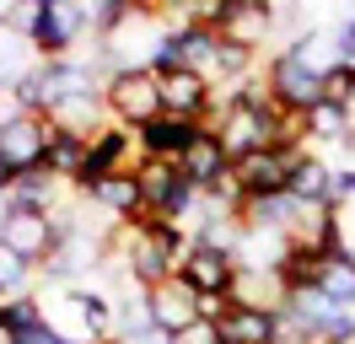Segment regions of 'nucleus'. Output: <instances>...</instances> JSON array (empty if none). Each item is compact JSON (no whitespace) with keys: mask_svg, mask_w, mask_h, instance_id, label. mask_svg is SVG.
<instances>
[{"mask_svg":"<svg viewBox=\"0 0 355 344\" xmlns=\"http://www.w3.org/2000/svg\"><path fill=\"white\" fill-rule=\"evenodd\" d=\"M60 215L54 210H33V205H17V199H0V248L17 253L22 264L44 269L49 253L60 248Z\"/></svg>","mask_w":355,"mask_h":344,"instance_id":"f257e3e1","label":"nucleus"},{"mask_svg":"<svg viewBox=\"0 0 355 344\" xmlns=\"http://www.w3.org/2000/svg\"><path fill=\"white\" fill-rule=\"evenodd\" d=\"M135 178H140V194H146V215L151 221H189L194 205H200V189L189 183V172L167 162V156H140L135 162Z\"/></svg>","mask_w":355,"mask_h":344,"instance_id":"f03ea898","label":"nucleus"},{"mask_svg":"<svg viewBox=\"0 0 355 344\" xmlns=\"http://www.w3.org/2000/svg\"><path fill=\"white\" fill-rule=\"evenodd\" d=\"M97 33V6L92 0H44V17H38V33H33V49L44 60H70L76 43Z\"/></svg>","mask_w":355,"mask_h":344,"instance_id":"7ed1b4c3","label":"nucleus"},{"mask_svg":"<svg viewBox=\"0 0 355 344\" xmlns=\"http://www.w3.org/2000/svg\"><path fill=\"white\" fill-rule=\"evenodd\" d=\"M49 140H54V119L38 108H17L6 124H0V162L17 172H38L49 162Z\"/></svg>","mask_w":355,"mask_h":344,"instance_id":"20e7f679","label":"nucleus"},{"mask_svg":"<svg viewBox=\"0 0 355 344\" xmlns=\"http://www.w3.org/2000/svg\"><path fill=\"white\" fill-rule=\"evenodd\" d=\"M103 97H108V119L124 129H140L162 113V86H156V70H108L103 81Z\"/></svg>","mask_w":355,"mask_h":344,"instance_id":"39448f33","label":"nucleus"},{"mask_svg":"<svg viewBox=\"0 0 355 344\" xmlns=\"http://www.w3.org/2000/svg\"><path fill=\"white\" fill-rule=\"evenodd\" d=\"M312 146H269V150H253L243 162H232V178L243 199H275V194H291V172L296 162L307 156Z\"/></svg>","mask_w":355,"mask_h":344,"instance_id":"423d86ee","label":"nucleus"},{"mask_svg":"<svg viewBox=\"0 0 355 344\" xmlns=\"http://www.w3.org/2000/svg\"><path fill=\"white\" fill-rule=\"evenodd\" d=\"M237 275H243V264L232 248H216V242H194L183 264H178V280L183 285H194L200 296H232L237 291Z\"/></svg>","mask_w":355,"mask_h":344,"instance_id":"0eeeda50","label":"nucleus"},{"mask_svg":"<svg viewBox=\"0 0 355 344\" xmlns=\"http://www.w3.org/2000/svg\"><path fill=\"white\" fill-rule=\"evenodd\" d=\"M156 86H162V113H183V119L210 124L216 108H221V103H216V81L200 76V70H162Z\"/></svg>","mask_w":355,"mask_h":344,"instance_id":"6e6552de","label":"nucleus"},{"mask_svg":"<svg viewBox=\"0 0 355 344\" xmlns=\"http://www.w3.org/2000/svg\"><path fill=\"white\" fill-rule=\"evenodd\" d=\"M76 194H87V199H92L103 215H108L113 226H135V221H146V194H140L135 167L108 172V178H92L87 189H76Z\"/></svg>","mask_w":355,"mask_h":344,"instance_id":"1a4fd4ad","label":"nucleus"},{"mask_svg":"<svg viewBox=\"0 0 355 344\" xmlns=\"http://www.w3.org/2000/svg\"><path fill=\"white\" fill-rule=\"evenodd\" d=\"M140 162V146H135V129L124 124H103L97 135H92V146H87V167H81V183L76 189H87L92 178H108V172H124Z\"/></svg>","mask_w":355,"mask_h":344,"instance_id":"9d476101","label":"nucleus"},{"mask_svg":"<svg viewBox=\"0 0 355 344\" xmlns=\"http://www.w3.org/2000/svg\"><path fill=\"white\" fill-rule=\"evenodd\" d=\"M146 318H151V328H162V334H183L189 322H200V291L183 285L178 275L162 280V285L146 291Z\"/></svg>","mask_w":355,"mask_h":344,"instance_id":"9b49d317","label":"nucleus"},{"mask_svg":"<svg viewBox=\"0 0 355 344\" xmlns=\"http://www.w3.org/2000/svg\"><path fill=\"white\" fill-rule=\"evenodd\" d=\"M200 119H183V113H156L151 124L135 129V146L140 156H167V162H183V150L200 140Z\"/></svg>","mask_w":355,"mask_h":344,"instance_id":"f8f14e48","label":"nucleus"},{"mask_svg":"<svg viewBox=\"0 0 355 344\" xmlns=\"http://www.w3.org/2000/svg\"><path fill=\"white\" fill-rule=\"evenodd\" d=\"M178 167L189 172V183H194L200 194H210V189H221L226 178H232V150L221 146V135H216V129L205 124L200 140L183 150V162H178Z\"/></svg>","mask_w":355,"mask_h":344,"instance_id":"ddd939ff","label":"nucleus"},{"mask_svg":"<svg viewBox=\"0 0 355 344\" xmlns=\"http://www.w3.org/2000/svg\"><path fill=\"white\" fill-rule=\"evenodd\" d=\"M286 339V322L280 312H269V307H243V301H232L221 318V344H280Z\"/></svg>","mask_w":355,"mask_h":344,"instance_id":"4468645a","label":"nucleus"},{"mask_svg":"<svg viewBox=\"0 0 355 344\" xmlns=\"http://www.w3.org/2000/svg\"><path fill=\"white\" fill-rule=\"evenodd\" d=\"M334 183H339V167L329 156H318V150H307L296 162V172H291V194L302 205H334Z\"/></svg>","mask_w":355,"mask_h":344,"instance_id":"2eb2a0df","label":"nucleus"},{"mask_svg":"<svg viewBox=\"0 0 355 344\" xmlns=\"http://www.w3.org/2000/svg\"><path fill=\"white\" fill-rule=\"evenodd\" d=\"M87 146H92V135H76V129H60V124H54V140H49V162H44V172H54L60 183H81Z\"/></svg>","mask_w":355,"mask_h":344,"instance_id":"dca6fc26","label":"nucleus"},{"mask_svg":"<svg viewBox=\"0 0 355 344\" xmlns=\"http://www.w3.org/2000/svg\"><path fill=\"white\" fill-rule=\"evenodd\" d=\"M350 135H355V113L350 108H339V103L323 97V103L307 113V140L312 146H345Z\"/></svg>","mask_w":355,"mask_h":344,"instance_id":"f3484780","label":"nucleus"},{"mask_svg":"<svg viewBox=\"0 0 355 344\" xmlns=\"http://www.w3.org/2000/svg\"><path fill=\"white\" fill-rule=\"evenodd\" d=\"M11 199H17V205H33V210H60V205H54V199H60V178H54V172H22V178H17V189H11Z\"/></svg>","mask_w":355,"mask_h":344,"instance_id":"a211bd4d","label":"nucleus"},{"mask_svg":"<svg viewBox=\"0 0 355 344\" xmlns=\"http://www.w3.org/2000/svg\"><path fill=\"white\" fill-rule=\"evenodd\" d=\"M38 17H44V0H6V11H0V33H11V38L33 43Z\"/></svg>","mask_w":355,"mask_h":344,"instance_id":"6ab92c4d","label":"nucleus"},{"mask_svg":"<svg viewBox=\"0 0 355 344\" xmlns=\"http://www.w3.org/2000/svg\"><path fill=\"white\" fill-rule=\"evenodd\" d=\"M173 344H221V322H189L183 334H173Z\"/></svg>","mask_w":355,"mask_h":344,"instance_id":"aec40b11","label":"nucleus"},{"mask_svg":"<svg viewBox=\"0 0 355 344\" xmlns=\"http://www.w3.org/2000/svg\"><path fill=\"white\" fill-rule=\"evenodd\" d=\"M334 221H339V242H345V253L355 258V194L345 205H334Z\"/></svg>","mask_w":355,"mask_h":344,"instance_id":"412c9836","label":"nucleus"},{"mask_svg":"<svg viewBox=\"0 0 355 344\" xmlns=\"http://www.w3.org/2000/svg\"><path fill=\"white\" fill-rule=\"evenodd\" d=\"M22 344H70V339L54 328V322H38V328H27V334H22Z\"/></svg>","mask_w":355,"mask_h":344,"instance_id":"4be33fe9","label":"nucleus"},{"mask_svg":"<svg viewBox=\"0 0 355 344\" xmlns=\"http://www.w3.org/2000/svg\"><path fill=\"white\" fill-rule=\"evenodd\" d=\"M11 189H17V172L0 162V199H11Z\"/></svg>","mask_w":355,"mask_h":344,"instance_id":"5701e85b","label":"nucleus"},{"mask_svg":"<svg viewBox=\"0 0 355 344\" xmlns=\"http://www.w3.org/2000/svg\"><path fill=\"white\" fill-rule=\"evenodd\" d=\"M135 11H162V6H167V0H130Z\"/></svg>","mask_w":355,"mask_h":344,"instance_id":"b1692460","label":"nucleus"},{"mask_svg":"<svg viewBox=\"0 0 355 344\" xmlns=\"http://www.w3.org/2000/svg\"><path fill=\"white\" fill-rule=\"evenodd\" d=\"M0 307H6V291H0Z\"/></svg>","mask_w":355,"mask_h":344,"instance_id":"393cba45","label":"nucleus"},{"mask_svg":"<svg viewBox=\"0 0 355 344\" xmlns=\"http://www.w3.org/2000/svg\"><path fill=\"white\" fill-rule=\"evenodd\" d=\"M350 17H355V0H350Z\"/></svg>","mask_w":355,"mask_h":344,"instance_id":"a878e982","label":"nucleus"},{"mask_svg":"<svg viewBox=\"0 0 355 344\" xmlns=\"http://www.w3.org/2000/svg\"><path fill=\"white\" fill-rule=\"evenodd\" d=\"M108 344H119V339H108Z\"/></svg>","mask_w":355,"mask_h":344,"instance_id":"bb28decb","label":"nucleus"}]
</instances>
